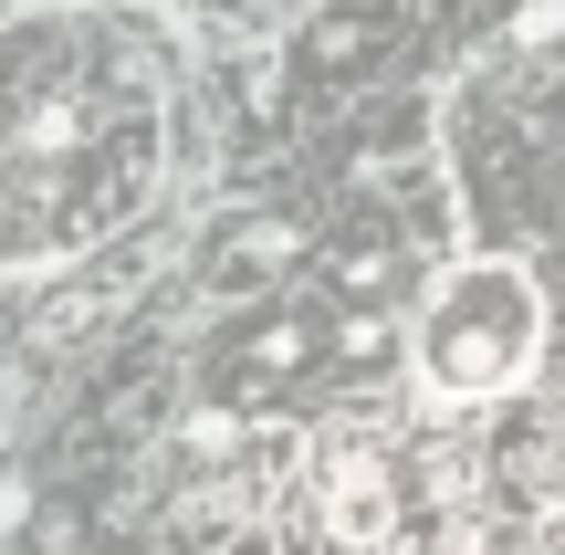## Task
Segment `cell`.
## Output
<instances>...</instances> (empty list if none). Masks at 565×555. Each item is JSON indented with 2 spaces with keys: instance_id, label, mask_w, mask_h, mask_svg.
<instances>
[{
  "instance_id": "8992f818",
  "label": "cell",
  "mask_w": 565,
  "mask_h": 555,
  "mask_svg": "<svg viewBox=\"0 0 565 555\" xmlns=\"http://www.w3.org/2000/svg\"><path fill=\"white\" fill-rule=\"evenodd\" d=\"M21 524H32V482L0 472V535H21Z\"/></svg>"
},
{
  "instance_id": "ba28073f",
  "label": "cell",
  "mask_w": 565,
  "mask_h": 555,
  "mask_svg": "<svg viewBox=\"0 0 565 555\" xmlns=\"http://www.w3.org/2000/svg\"><path fill=\"white\" fill-rule=\"evenodd\" d=\"M221 555H282V545L263 535V524H242V535H221Z\"/></svg>"
},
{
  "instance_id": "277c9868",
  "label": "cell",
  "mask_w": 565,
  "mask_h": 555,
  "mask_svg": "<svg viewBox=\"0 0 565 555\" xmlns=\"http://www.w3.org/2000/svg\"><path fill=\"white\" fill-rule=\"evenodd\" d=\"M294 263H303V231L294 221H242V231L210 242V293H231V305H242V293H273Z\"/></svg>"
},
{
  "instance_id": "9c48e42d",
  "label": "cell",
  "mask_w": 565,
  "mask_h": 555,
  "mask_svg": "<svg viewBox=\"0 0 565 555\" xmlns=\"http://www.w3.org/2000/svg\"><path fill=\"white\" fill-rule=\"evenodd\" d=\"M534 555H565V503L545 514V535H534Z\"/></svg>"
},
{
  "instance_id": "5b68a950",
  "label": "cell",
  "mask_w": 565,
  "mask_h": 555,
  "mask_svg": "<svg viewBox=\"0 0 565 555\" xmlns=\"http://www.w3.org/2000/svg\"><path fill=\"white\" fill-rule=\"evenodd\" d=\"M189 451H200V461H231V451H242V419H231V409H200V419H189Z\"/></svg>"
},
{
  "instance_id": "6da1fadb",
  "label": "cell",
  "mask_w": 565,
  "mask_h": 555,
  "mask_svg": "<svg viewBox=\"0 0 565 555\" xmlns=\"http://www.w3.org/2000/svg\"><path fill=\"white\" fill-rule=\"evenodd\" d=\"M158 179V84L105 21L0 32V263L84 252Z\"/></svg>"
},
{
  "instance_id": "3957f363",
  "label": "cell",
  "mask_w": 565,
  "mask_h": 555,
  "mask_svg": "<svg viewBox=\"0 0 565 555\" xmlns=\"http://www.w3.org/2000/svg\"><path fill=\"white\" fill-rule=\"evenodd\" d=\"M315 503H324V535H335V545H387L408 524L398 451H377V440H335L324 472H315Z\"/></svg>"
},
{
  "instance_id": "52a82bcc",
  "label": "cell",
  "mask_w": 565,
  "mask_h": 555,
  "mask_svg": "<svg viewBox=\"0 0 565 555\" xmlns=\"http://www.w3.org/2000/svg\"><path fill=\"white\" fill-rule=\"evenodd\" d=\"M555 32H565V0H534V11L513 21V42H555Z\"/></svg>"
},
{
  "instance_id": "7a4b0ae2",
  "label": "cell",
  "mask_w": 565,
  "mask_h": 555,
  "mask_svg": "<svg viewBox=\"0 0 565 555\" xmlns=\"http://www.w3.org/2000/svg\"><path fill=\"white\" fill-rule=\"evenodd\" d=\"M545 356V293L513 263H461L440 293L419 305V388L450 409H492L513 398Z\"/></svg>"
}]
</instances>
